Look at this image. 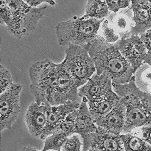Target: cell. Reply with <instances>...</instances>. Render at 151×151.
Returning <instances> with one entry per match:
<instances>
[{
    "label": "cell",
    "mask_w": 151,
    "mask_h": 151,
    "mask_svg": "<svg viewBox=\"0 0 151 151\" xmlns=\"http://www.w3.org/2000/svg\"><path fill=\"white\" fill-rule=\"evenodd\" d=\"M57 85L50 104L58 105L70 101L81 102L82 99L78 94L79 88L71 76L65 69L62 62L57 64Z\"/></svg>",
    "instance_id": "ba28073f"
},
{
    "label": "cell",
    "mask_w": 151,
    "mask_h": 151,
    "mask_svg": "<svg viewBox=\"0 0 151 151\" xmlns=\"http://www.w3.org/2000/svg\"><path fill=\"white\" fill-rule=\"evenodd\" d=\"M133 26L130 35H139L151 29V0H131Z\"/></svg>",
    "instance_id": "4fadbf2b"
},
{
    "label": "cell",
    "mask_w": 151,
    "mask_h": 151,
    "mask_svg": "<svg viewBox=\"0 0 151 151\" xmlns=\"http://www.w3.org/2000/svg\"><path fill=\"white\" fill-rule=\"evenodd\" d=\"M83 146L80 137L76 133L67 137V140L62 147V151H81Z\"/></svg>",
    "instance_id": "484cf974"
},
{
    "label": "cell",
    "mask_w": 151,
    "mask_h": 151,
    "mask_svg": "<svg viewBox=\"0 0 151 151\" xmlns=\"http://www.w3.org/2000/svg\"><path fill=\"white\" fill-rule=\"evenodd\" d=\"M112 25L120 38L130 36L133 26V12L130 7L124 8L122 11L115 13L112 20Z\"/></svg>",
    "instance_id": "ac0fdd59"
},
{
    "label": "cell",
    "mask_w": 151,
    "mask_h": 151,
    "mask_svg": "<svg viewBox=\"0 0 151 151\" xmlns=\"http://www.w3.org/2000/svg\"><path fill=\"white\" fill-rule=\"evenodd\" d=\"M123 56L129 62L134 72L144 62L148 50L139 35L122 37L115 43Z\"/></svg>",
    "instance_id": "30bf717a"
},
{
    "label": "cell",
    "mask_w": 151,
    "mask_h": 151,
    "mask_svg": "<svg viewBox=\"0 0 151 151\" xmlns=\"http://www.w3.org/2000/svg\"><path fill=\"white\" fill-rule=\"evenodd\" d=\"M28 75L29 89L35 102L40 105H50L57 85V64L48 59L37 62L29 67Z\"/></svg>",
    "instance_id": "277c9868"
},
{
    "label": "cell",
    "mask_w": 151,
    "mask_h": 151,
    "mask_svg": "<svg viewBox=\"0 0 151 151\" xmlns=\"http://www.w3.org/2000/svg\"><path fill=\"white\" fill-rule=\"evenodd\" d=\"M120 97L113 90L100 99L87 103L92 118L96 123L107 115L120 101Z\"/></svg>",
    "instance_id": "e0dca14e"
},
{
    "label": "cell",
    "mask_w": 151,
    "mask_h": 151,
    "mask_svg": "<svg viewBox=\"0 0 151 151\" xmlns=\"http://www.w3.org/2000/svg\"><path fill=\"white\" fill-rule=\"evenodd\" d=\"M84 47L94 63L97 75L106 73L116 84L126 83L134 76L133 68L115 43H107L97 35Z\"/></svg>",
    "instance_id": "6da1fadb"
},
{
    "label": "cell",
    "mask_w": 151,
    "mask_h": 151,
    "mask_svg": "<svg viewBox=\"0 0 151 151\" xmlns=\"http://www.w3.org/2000/svg\"><path fill=\"white\" fill-rule=\"evenodd\" d=\"M113 91L120 97L126 107V120L122 134L151 123V95L140 90L134 76L124 84L112 82Z\"/></svg>",
    "instance_id": "7a4b0ae2"
},
{
    "label": "cell",
    "mask_w": 151,
    "mask_h": 151,
    "mask_svg": "<svg viewBox=\"0 0 151 151\" xmlns=\"http://www.w3.org/2000/svg\"><path fill=\"white\" fill-rule=\"evenodd\" d=\"M65 54L63 66L80 88L96 72L94 63L85 47L78 45L68 44Z\"/></svg>",
    "instance_id": "8992f818"
},
{
    "label": "cell",
    "mask_w": 151,
    "mask_h": 151,
    "mask_svg": "<svg viewBox=\"0 0 151 151\" xmlns=\"http://www.w3.org/2000/svg\"><path fill=\"white\" fill-rule=\"evenodd\" d=\"M98 36L105 41L110 43L117 42L119 39V34L113 25H110L107 20H105L100 25Z\"/></svg>",
    "instance_id": "603a6c76"
},
{
    "label": "cell",
    "mask_w": 151,
    "mask_h": 151,
    "mask_svg": "<svg viewBox=\"0 0 151 151\" xmlns=\"http://www.w3.org/2000/svg\"><path fill=\"white\" fill-rule=\"evenodd\" d=\"M134 76L137 86L151 95V65L143 62L136 70Z\"/></svg>",
    "instance_id": "ffe728a7"
},
{
    "label": "cell",
    "mask_w": 151,
    "mask_h": 151,
    "mask_svg": "<svg viewBox=\"0 0 151 151\" xmlns=\"http://www.w3.org/2000/svg\"><path fill=\"white\" fill-rule=\"evenodd\" d=\"M77 114V110L70 113L60 125L59 130L65 133L67 137L76 133Z\"/></svg>",
    "instance_id": "cb8c5ba5"
},
{
    "label": "cell",
    "mask_w": 151,
    "mask_h": 151,
    "mask_svg": "<svg viewBox=\"0 0 151 151\" xmlns=\"http://www.w3.org/2000/svg\"><path fill=\"white\" fill-rule=\"evenodd\" d=\"M19 151H41L31 146H24Z\"/></svg>",
    "instance_id": "1f68e13d"
},
{
    "label": "cell",
    "mask_w": 151,
    "mask_h": 151,
    "mask_svg": "<svg viewBox=\"0 0 151 151\" xmlns=\"http://www.w3.org/2000/svg\"><path fill=\"white\" fill-rule=\"evenodd\" d=\"M109 9L114 13L117 12L120 9L127 8L131 0H106Z\"/></svg>",
    "instance_id": "f1b7e54d"
},
{
    "label": "cell",
    "mask_w": 151,
    "mask_h": 151,
    "mask_svg": "<svg viewBox=\"0 0 151 151\" xmlns=\"http://www.w3.org/2000/svg\"><path fill=\"white\" fill-rule=\"evenodd\" d=\"M104 19H83L74 17L61 21L55 26V33L60 46L70 44L85 47L97 38L101 24Z\"/></svg>",
    "instance_id": "3957f363"
},
{
    "label": "cell",
    "mask_w": 151,
    "mask_h": 151,
    "mask_svg": "<svg viewBox=\"0 0 151 151\" xmlns=\"http://www.w3.org/2000/svg\"><path fill=\"white\" fill-rule=\"evenodd\" d=\"M109 11L106 0H87L85 14L81 18L102 20L109 15Z\"/></svg>",
    "instance_id": "d6986e66"
},
{
    "label": "cell",
    "mask_w": 151,
    "mask_h": 151,
    "mask_svg": "<svg viewBox=\"0 0 151 151\" xmlns=\"http://www.w3.org/2000/svg\"><path fill=\"white\" fill-rule=\"evenodd\" d=\"M140 37L145 44L148 52H151V29L140 34Z\"/></svg>",
    "instance_id": "f546056e"
},
{
    "label": "cell",
    "mask_w": 151,
    "mask_h": 151,
    "mask_svg": "<svg viewBox=\"0 0 151 151\" xmlns=\"http://www.w3.org/2000/svg\"><path fill=\"white\" fill-rule=\"evenodd\" d=\"M124 151H151V146L140 137L127 133L120 134Z\"/></svg>",
    "instance_id": "44dd1931"
},
{
    "label": "cell",
    "mask_w": 151,
    "mask_h": 151,
    "mask_svg": "<svg viewBox=\"0 0 151 151\" xmlns=\"http://www.w3.org/2000/svg\"><path fill=\"white\" fill-rule=\"evenodd\" d=\"M144 62H146L151 65V52H147Z\"/></svg>",
    "instance_id": "d6a6232c"
},
{
    "label": "cell",
    "mask_w": 151,
    "mask_h": 151,
    "mask_svg": "<svg viewBox=\"0 0 151 151\" xmlns=\"http://www.w3.org/2000/svg\"><path fill=\"white\" fill-rule=\"evenodd\" d=\"M126 120V107L121 101L96 124L104 130L120 135L122 134Z\"/></svg>",
    "instance_id": "9a60e30c"
},
{
    "label": "cell",
    "mask_w": 151,
    "mask_h": 151,
    "mask_svg": "<svg viewBox=\"0 0 151 151\" xmlns=\"http://www.w3.org/2000/svg\"><path fill=\"white\" fill-rule=\"evenodd\" d=\"M112 80L106 73L93 75L88 81L78 88V94L85 98L87 103L96 101L113 91Z\"/></svg>",
    "instance_id": "7c38bea8"
},
{
    "label": "cell",
    "mask_w": 151,
    "mask_h": 151,
    "mask_svg": "<svg viewBox=\"0 0 151 151\" xmlns=\"http://www.w3.org/2000/svg\"><path fill=\"white\" fill-rule=\"evenodd\" d=\"M80 103L70 101L58 105H44L47 124L40 139L45 140L50 134L59 131V127L62 121L70 113L77 110Z\"/></svg>",
    "instance_id": "8fae6325"
},
{
    "label": "cell",
    "mask_w": 151,
    "mask_h": 151,
    "mask_svg": "<svg viewBox=\"0 0 151 151\" xmlns=\"http://www.w3.org/2000/svg\"><path fill=\"white\" fill-rule=\"evenodd\" d=\"M25 121L30 134L35 138H40L47 124L44 105L32 102L25 113Z\"/></svg>",
    "instance_id": "5bb4252c"
},
{
    "label": "cell",
    "mask_w": 151,
    "mask_h": 151,
    "mask_svg": "<svg viewBox=\"0 0 151 151\" xmlns=\"http://www.w3.org/2000/svg\"><path fill=\"white\" fill-rule=\"evenodd\" d=\"M12 15V22L7 27L9 33L21 38L28 35L43 18L47 6L32 7L24 0H6Z\"/></svg>",
    "instance_id": "5b68a950"
},
{
    "label": "cell",
    "mask_w": 151,
    "mask_h": 151,
    "mask_svg": "<svg viewBox=\"0 0 151 151\" xmlns=\"http://www.w3.org/2000/svg\"><path fill=\"white\" fill-rule=\"evenodd\" d=\"M0 81L1 93L6 90L14 83L10 71L2 64L0 65Z\"/></svg>",
    "instance_id": "d4e9b609"
},
{
    "label": "cell",
    "mask_w": 151,
    "mask_h": 151,
    "mask_svg": "<svg viewBox=\"0 0 151 151\" xmlns=\"http://www.w3.org/2000/svg\"><path fill=\"white\" fill-rule=\"evenodd\" d=\"M129 133L140 137L151 146V123L135 128Z\"/></svg>",
    "instance_id": "83f0119b"
},
{
    "label": "cell",
    "mask_w": 151,
    "mask_h": 151,
    "mask_svg": "<svg viewBox=\"0 0 151 151\" xmlns=\"http://www.w3.org/2000/svg\"><path fill=\"white\" fill-rule=\"evenodd\" d=\"M27 4L32 7H37L43 2H46L51 5H54L55 2L54 0H24Z\"/></svg>",
    "instance_id": "4dcf8cb0"
},
{
    "label": "cell",
    "mask_w": 151,
    "mask_h": 151,
    "mask_svg": "<svg viewBox=\"0 0 151 151\" xmlns=\"http://www.w3.org/2000/svg\"><path fill=\"white\" fill-rule=\"evenodd\" d=\"M97 128L98 126L90 114L86 99L82 98L80 105L77 109L76 133L78 134L82 139H84L96 131Z\"/></svg>",
    "instance_id": "2e32d148"
},
{
    "label": "cell",
    "mask_w": 151,
    "mask_h": 151,
    "mask_svg": "<svg viewBox=\"0 0 151 151\" xmlns=\"http://www.w3.org/2000/svg\"><path fill=\"white\" fill-rule=\"evenodd\" d=\"M67 138V135L60 130L50 134L44 140L41 151H61Z\"/></svg>",
    "instance_id": "7402d4cb"
},
{
    "label": "cell",
    "mask_w": 151,
    "mask_h": 151,
    "mask_svg": "<svg viewBox=\"0 0 151 151\" xmlns=\"http://www.w3.org/2000/svg\"><path fill=\"white\" fill-rule=\"evenodd\" d=\"M88 151H100V150H98V149H97L91 148V149H90Z\"/></svg>",
    "instance_id": "836d02e7"
},
{
    "label": "cell",
    "mask_w": 151,
    "mask_h": 151,
    "mask_svg": "<svg viewBox=\"0 0 151 151\" xmlns=\"http://www.w3.org/2000/svg\"><path fill=\"white\" fill-rule=\"evenodd\" d=\"M22 86L14 83L0 95V129H10L18 118L21 111L20 94Z\"/></svg>",
    "instance_id": "52a82bcc"
},
{
    "label": "cell",
    "mask_w": 151,
    "mask_h": 151,
    "mask_svg": "<svg viewBox=\"0 0 151 151\" xmlns=\"http://www.w3.org/2000/svg\"><path fill=\"white\" fill-rule=\"evenodd\" d=\"M91 148L100 151H124L120 135L111 133L98 126L97 130L83 139L82 151Z\"/></svg>",
    "instance_id": "9c48e42d"
},
{
    "label": "cell",
    "mask_w": 151,
    "mask_h": 151,
    "mask_svg": "<svg viewBox=\"0 0 151 151\" xmlns=\"http://www.w3.org/2000/svg\"><path fill=\"white\" fill-rule=\"evenodd\" d=\"M0 22L2 25L9 27L12 22V15L6 0H0Z\"/></svg>",
    "instance_id": "4316f807"
}]
</instances>
